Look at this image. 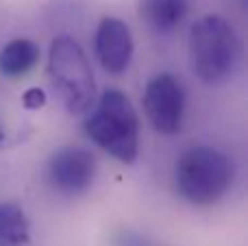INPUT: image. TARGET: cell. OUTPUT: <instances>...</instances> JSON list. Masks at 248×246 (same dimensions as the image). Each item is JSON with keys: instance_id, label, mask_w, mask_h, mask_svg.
<instances>
[{"instance_id": "6da1fadb", "label": "cell", "mask_w": 248, "mask_h": 246, "mask_svg": "<svg viewBox=\"0 0 248 246\" xmlns=\"http://www.w3.org/2000/svg\"><path fill=\"white\" fill-rule=\"evenodd\" d=\"M242 57V42L222 15H202L189 31V63L205 85H220Z\"/></svg>"}, {"instance_id": "7a4b0ae2", "label": "cell", "mask_w": 248, "mask_h": 246, "mask_svg": "<svg viewBox=\"0 0 248 246\" xmlns=\"http://www.w3.org/2000/svg\"><path fill=\"white\" fill-rule=\"evenodd\" d=\"M85 133L96 146L122 164H133L140 151V118L124 92L107 90L85 120Z\"/></svg>"}, {"instance_id": "3957f363", "label": "cell", "mask_w": 248, "mask_h": 246, "mask_svg": "<svg viewBox=\"0 0 248 246\" xmlns=\"http://www.w3.org/2000/svg\"><path fill=\"white\" fill-rule=\"evenodd\" d=\"M233 177V161L214 146H192L176 161V190L198 207L218 203L229 192Z\"/></svg>"}, {"instance_id": "277c9868", "label": "cell", "mask_w": 248, "mask_h": 246, "mask_svg": "<svg viewBox=\"0 0 248 246\" xmlns=\"http://www.w3.org/2000/svg\"><path fill=\"white\" fill-rule=\"evenodd\" d=\"M48 72L70 113H85L96 96L92 63L83 46L70 35L52 39L48 52Z\"/></svg>"}, {"instance_id": "5b68a950", "label": "cell", "mask_w": 248, "mask_h": 246, "mask_svg": "<svg viewBox=\"0 0 248 246\" xmlns=\"http://www.w3.org/2000/svg\"><path fill=\"white\" fill-rule=\"evenodd\" d=\"M185 111V92L176 77L161 72L146 83L144 113L150 126L161 135H174L181 131Z\"/></svg>"}, {"instance_id": "8992f818", "label": "cell", "mask_w": 248, "mask_h": 246, "mask_svg": "<svg viewBox=\"0 0 248 246\" xmlns=\"http://www.w3.org/2000/svg\"><path fill=\"white\" fill-rule=\"evenodd\" d=\"M96 157L87 148L65 146L50 157L46 166V179L55 192L63 196L85 194L96 179Z\"/></svg>"}, {"instance_id": "52a82bcc", "label": "cell", "mask_w": 248, "mask_h": 246, "mask_svg": "<svg viewBox=\"0 0 248 246\" xmlns=\"http://www.w3.org/2000/svg\"><path fill=\"white\" fill-rule=\"evenodd\" d=\"M96 57L109 74H122L133 59V35L120 17H103L96 29Z\"/></svg>"}, {"instance_id": "ba28073f", "label": "cell", "mask_w": 248, "mask_h": 246, "mask_svg": "<svg viewBox=\"0 0 248 246\" xmlns=\"http://www.w3.org/2000/svg\"><path fill=\"white\" fill-rule=\"evenodd\" d=\"M189 11V0H140V17L157 33H172Z\"/></svg>"}, {"instance_id": "9c48e42d", "label": "cell", "mask_w": 248, "mask_h": 246, "mask_svg": "<svg viewBox=\"0 0 248 246\" xmlns=\"http://www.w3.org/2000/svg\"><path fill=\"white\" fill-rule=\"evenodd\" d=\"M39 63V46L33 39H11L0 50V72L9 78L26 77Z\"/></svg>"}, {"instance_id": "30bf717a", "label": "cell", "mask_w": 248, "mask_h": 246, "mask_svg": "<svg viewBox=\"0 0 248 246\" xmlns=\"http://www.w3.org/2000/svg\"><path fill=\"white\" fill-rule=\"evenodd\" d=\"M31 240V222L16 203H0V246H17Z\"/></svg>"}, {"instance_id": "8fae6325", "label": "cell", "mask_w": 248, "mask_h": 246, "mask_svg": "<svg viewBox=\"0 0 248 246\" xmlns=\"http://www.w3.org/2000/svg\"><path fill=\"white\" fill-rule=\"evenodd\" d=\"M22 105H24L29 111H37L46 105V92L42 87H29V90L22 94Z\"/></svg>"}, {"instance_id": "7c38bea8", "label": "cell", "mask_w": 248, "mask_h": 246, "mask_svg": "<svg viewBox=\"0 0 248 246\" xmlns=\"http://www.w3.org/2000/svg\"><path fill=\"white\" fill-rule=\"evenodd\" d=\"M120 246H146V244L141 242L140 238H126V240H124V242L120 244Z\"/></svg>"}, {"instance_id": "4fadbf2b", "label": "cell", "mask_w": 248, "mask_h": 246, "mask_svg": "<svg viewBox=\"0 0 248 246\" xmlns=\"http://www.w3.org/2000/svg\"><path fill=\"white\" fill-rule=\"evenodd\" d=\"M2 138H4V135H2V131H0V142H2Z\"/></svg>"}]
</instances>
